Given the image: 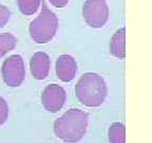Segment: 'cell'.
<instances>
[{
	"mask_svg": "<svg viewBox=\"0 0 152 143\" xmlns=\"http://www.w3.org/2000/svg\"><path fill=\"white\" fill-rule=\"evenodd\" d=\"M88 124L89 116L87 112L72 108L55 120L54 133L64 142L76 143L85 137Z\"/></svg>",
	"mask_w": 152,
	"mask_h": 143,
	"instance_id": "6da1fadb",
	"label": "cell"
},
{
	"mask_svg": "<svg viewBox=\"0 0 152 143\" xmlns=\"http://www.w3.org/2000/svg\"><path fill=\"white\" fill-rule=\"evenodd\" d=\"M108 93L104 77L94 72L83 74L75 85V94L79 102L88 107H98L106 100Z\"/></svg>",
	"mask_w": 152,
	"mask_h": 143,
	"instance_id": "7a4b0ae2",
	"label": "cell"
},
{
	"mask_svg": "<svg viewBox=\"0 0 152 143\" xmlns=\"http://www.w3.org/2000/svg\"><path fill=\"white\" fill-rule=\"evenodd\" d=\"M57 29L58 18L42 1V9L40 14L34 20H32L28 27L32 39L38 43H49L56 35Z\"/></svg>",
	"mask_w": 152,
	"mask_h": 143,
	"instance_id": "3957f363",
	"label": "cell"
},
{
	"mask_svg": "<svg viewBox=\"0 0 152 143\" xmlns=\"http://www.w3.org/2000/svg\"><path fill=\"white\" fill-rule=\"evenodd\" d=\"M83 16L91 28H102L109 19V7L106 0H86Z\"/></svg>",
	"mask_w": 152,
	"mask_h": 143,
	"instance_id": "277c9868",
	"label": "cell"
},
{
	"mask_svg": "<svg viewBox=\"0 0 152 143\" xmlns=\"http://www.w3.org/2000/svg\"><path fill=\"white\" fill-rule=\"evenodd\" d=\"M2 79L10 87H19L24 81L26 68L22 57L19 54L11 55L4 60L1 68Z\"/></svg>",
	"mask_w": 152,
	"mask_h": 143,
	"instance_id": "5b68a950",
	"label": "cell"
},
{
	"mask_svg": "<svg viewBox=\"0 0 152 143\" xmlns=\"http://www.w3.org/2000/svg\"><path fill=\"white\" fill-rule=\"evenodd\" d=\"M66 91L57 84L48 85L41 94V103L45 110L56 114L62 108L66 102Z\"/></svg>",
	"mask_w": 152,
	"mask_h": 143,
	"instance_id": "8992f818",
	"label": "cell"
},
{
	"mask_svg": "<svg viewBox=\"0 0 152 143\" xmlns=\"http://www.w3.org/2000/svg\"><path fill=\"white\" fill-rule=\"evenodd\" d=\"M77 64L71 55H60L56 60V74L62 82H71L75 77Z\"/></svg>",
	"mask_w": 152,
	"mask_h": 143,
	"instance_id": "52a82bcc",
	"label": "cell"
},
{
	"mask_svg": "<svg viewBox=\"0 0 152 143\" xmlns=\"http://www.w3.org/2000/svg\"><path fill=\"white\" fill-rule=\"evenodd\" d=\"M30 69L34 79L45 80L50 71V57L45 52H36L30 60Z\"/></svg>",
	"mask_w": 152,
	"mask_h": 143,
	"instance_id": "ba28073f",
	"label": "cell"
},
{
	"mask_svg": "<svg viewBox=\"0 0 152 143\" xmlns=\"http://www.w3.org/2000/svg\"><path fill=\"white\" fill-rule=\"evenodd\" d=\"M110 52L113 56L124 58L126 56V29L121 28L113 34L110 41Z\"/></svg>",
	"mask_w": 152,
	"mask_h": 143,
	"instance_id": "9c48e42d",
	"label": "cell"
},
{
	"mask_svg": "<svg viewBox=\"0 0 152 143\" xmlns=\"http://www.w3.org/2000/svg\"><path fill=\"white\" fill-rule=\"evenodd\" d=\"M110 143H126V128L121 122H114L109 128Z\"/></svg>",
	"mask_w": 152,
	"mask_h": 143,
	"instance_id": "30bf717a",
	"label": "cell"
},
{
	"mask_svg": "<svg viewBox=\"0 0 152 143\" xmlns=\"http://www.w3.org/2000/svg\"><path fill=\"white\" fill-rule=\"evenodd\" d=\"M17 38L11 33L0 34V58L3 57L7 52L15 49Z\"/></svg>",
	"mask_w": 152,
	"mask_h": 143,
	"instance_id": "8fae6325",
	"label": "cell"
},
{
	"mask_svg": "<svg viewBox=\"0 0 152 143\" xmlns=\"http://www.w3.org/2000/svg\"><path fill=\"white\" fill-rule=\"evenodd\" d=\"M41 0H18V7L23 15H33L39 9Z\"/></svg>",
	"mask_w": 152,
	"mask_h": 143,
	"instance_id": "7c38bea8",
	"label": "cell"
},
{
	"mask_svg": "<svg viewBox=\"0 0 152 143\" xmlns=\"http://www.w3.org/2000/svg\"><path fill=\"white\" fill-rule=\"evenodd\" d=\"M9 117V106L4 99L0 95V126L4 124Z\"/></svg>",
	"mask_w": 152,
	"mask_h": 143,
	"instance_id": "4fadbf2b",
	"label": "cell"
},
{
	"mask_svg": "<svg viewBox=\"0 0 152 143\" xmlns=\"http://www.w3.org/2000/svg\"><path fill=\"white\" fill-rule=\"evenodd\" d=\"M10 17H11V11L5 5L0 4V28L5 26V24L9 21Z\"/></svg>",
	"mask_w": 152,
	"mask_h": 143,
	"instance_id": "5bb4252c",
	"label": "cell"
},
{
	"mask_svg": "<svg viewBox=\"0 0 152 143\" xmlns=\"http://www.w3.org/2000/svg\"><path fill=\"white\" fill-rule=\"evenodd\" d=\"M50 2L53 7L60 9V7H66L68 4V2H69V0H50Z\"/></svg>",
	"mask_w": 152,
	"mask_h": 143,
	"instance_id": "9a60e30c",
	"label": "cell"
}]
</instances>
